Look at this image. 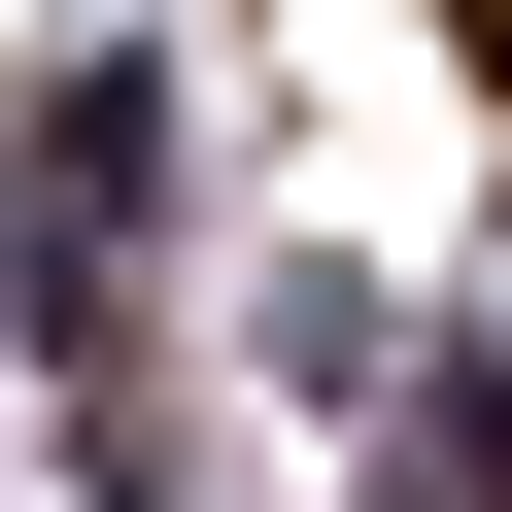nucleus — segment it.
<instances>
[{
	"label": "nucleus",
	"mask_w": 512,
	"mask_h": 512,
	"mask_svg": "<svg viewBox=\"0 0 512 512\" xmlns=\"http://www.w3.org/2000/svg\"><path fill=\"white\" fill-rule=\"evenodd\" d=\"M137 205H171V103H137V69H69V103H35V342H103V308H137Z\"/></svg>",
	"instance_id": "obj_1"
}]
</instances>
